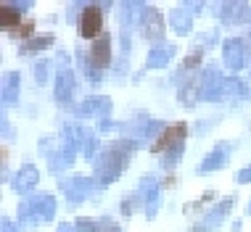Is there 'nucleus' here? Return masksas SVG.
Returning a JSON list of instances; mask_svg holds the SVG:
<instances>
[{
  "label": "nucleus",
  "mask_w": 251,
  "mask_h": 232,
  "mask_svg": "<svg viewBox=\"0 0 251 232\" xmlns=\"http://www.w3.org/2000/svg\"><path fill=\"white\" fill-rule=\"evenodd\" d=\"M182 138H185V124H169L167 129H164V135H159V140L151 145V151L153 153H159V151H167V148H177V145H182Z\"/></svg>",
  "instance_id": "f257e3e1"
},
{
  "label": "nucleus",
  "mask_w": 251,
  "mask_h": 232,
  "mask_svg": "<svg viewBox=\"0 0 251 232\" xmlns=\"http://www.w3.org/2000/svg\"><path fill=\"white\" fill-rule=\"evenodd\" d=\"M93 64L96 66H108V61H111V37L108 35H100L96 43H93Z\"/></svg>",
  "instance_id": "7ed1b4c3"
},
{
  "label": "nucleus",
  "mask_w": 251,
  "mask_h": 232,
  "mask_svg": "<svg viewBox=\"0 0 251 232\" xmlns=\"http://www.w3.org/2000/svg\"><path fill=\"white\" fill-rule=\"evenodd\" d=\"M79 32H82V37H87V40L98 37V32H100V8H98V5H87V8H85Z\"/></svg>",
  "instance_id": "f03ea898"
},
{
  "label": "nucleus",
  "mask_w": 251,
  "mask_h": 232,
  "mask_svg": "<svg viewBox=\"0 0 251 232\" xmlns=\"http://www.w3.org/2000/svg\"><path fill=\"white\" fill-rule=\"evenodd\" d=\"M246 180H251V169H243V172H238V177H235V182H246Z\"/></svg>",
  "instance_id": "423d86ee"
},
{
  "label": "nucleus",
  "mask_w": 251,
  "mask_h": 232,
  "mask_svg": "<svg viewBox=\"0 0 251 232\" xmlns=\"http://www.w3.org/2000/svg\"><path fill=\"white\" fill-rule=\"evenodd\" d=\"M249 214H251V206H249Z\"/></svg>",
  "instance_id": "0eeeda50"
},
{
  "label": "nucleus",
  "mask_w": 251,
  "mask_h": 232,
  "mask_svg": "<svg viewBox=\"0 0 251 232\" xmlns=\"http://www.w3.org/2000/svg\"><path fill=\"white\" fill-rule=\"evenodd\" d=\"M22 22V16H19V8H11V5H3V16H0V24H3L5 32H13Z\"/></svg>",
  "instance_id": "20e7f679"
},
{
  "label": "nucleus",
  "mask_w": 251,
  "mask_h": 232,
  "mask_svg": "<svg viewBox=\"0 0 251 232\" xmlns=\"http://www.w3.org/2000/svg\"><path fill=\"white\" fill-rule=\"evenodd\" d=\"M32 32H35V19H24V22L11 32V37H16V40H26V37H32Z\"/></svg>",
  "instance_id": "39448f33"
}]
</instances>
